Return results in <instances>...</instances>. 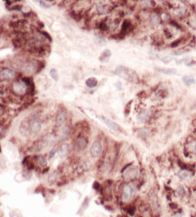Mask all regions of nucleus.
Here are the masks:
<instances>
[{
	"label": "nucleus",
	"mask_w": 196,
	"mask_h": 217,
	"mask_svg": "<svg viewBox=\"0 0 196 217\" xmlns=\"http://www.w3.org/2000/svg\"><path fill=\"white\" fill-rule=\"evenodd\" d=\"M90 155L92 157H94V158L99 157L102 153V145H101L100 141L95 140L90 147Z\"/></svg>",
	"instance_id": "4"
},
{
	"label": "nucleus",
	"mask_w": 196,
	"mask_h": 217,
	"mask_svg": "<svg viewBox=\"0 0 196 217\" xmlns=\"http://www.w3.org/2000/svg\"><path fill=\"white\" fill-rule=\"evenodd\" d=\"M151 115H152V112H151L150 110H145L138 114L137 121H138L139 123H145L150 119Z\"/></svg>",
	"instance_id": "10"
},
{
	"label": "nucleus",
	"mask_w": 196,
	"mask_h": 217,
	"mask_svg": "<svg viewBox=\"0 0 196 217\" xmlns=\"http://www.w3.org/2000/svg\"><path fill=\"white\" fill-rule=\"evenodd\" d=\"M97 84H98V80L95 77H90L86 81V85L89 88H94L97 86Z\"/></svg>",
	"instance_id": "23"
},
{
	"label": "nucleus",
	"mask_w": 196,
	"mask_h": 217,
	"mask_svg": "<svg viewBox=\"0 0 196 217\" xmlns=\"http://www.w3.org/2000/svg\"><path fill=\"white\" fill-rule=\"evenodd\" d=\"M16 77V72L9 68H3L0 72V78L1 81H9Z\"/></svg>",
	"instance_id": "5"
},
{
	"label": "nucleus",
	"mask_w": 196,
	"mask_h": 217,
	"mask_svg": "<svg viewBox=\"0 0 196 217\" xmlns=\"http://www.w3.org/2000/svg\"><path fill=\"white\" fill-rule=\"evenodd\" d=\"M176 192H177L178 195H180V196H182L185 194V190L182 186H178L176 189Z\"/></svg>",
	"instance_id": "26"
},
{
	"label": "nucleus",
	"mask_w": 196,
	"mask_h": 217,
	"mask_svg": "<svg viewBox=\"0 0 196 217\" xmlns=\"http://www.w3.org/2000/svg\"><path fill=\"white\" fill-rule=\"evenodd\" d=\"M39 4H40V6H41L42 8H50V5H49L48 3L44 2V1H40Z\"/></svg>",
	"instance_id": "31"
},
{
	"label": "nucleus",
	"mask_w": 196,
	"mask_h": 217,
	"mask_svg": "<svg viewBox=\"0 0 196 217\" xmlns=\"http://www.w3.org/2000/svg\"><path fill=\"white\" fill-rule=\"evenodd\" d=\"M87 144H88V141L84 137H80L76 140V147L79 150H83L87 147Z\"/></svg>",
	"instance_id": "14"
},
{
	"label": "nucleus",
	"mask_w": 196,
	"mask_h": 217,
	"mask_svg": "<svg viewBox=\"0 0 196 217\" xmlns=\"http://www.w3.org/2000/svg\"><path fill=\"white\" fill-rule=\"evenodd\" d=\"M182 81L184 83V85H186V86H191V85L196 83L195 78L193 76H191V75H184V76H182Z\"/></svg>",
	"instance_id": "16"
},
{
	"label": "nucleus",
	"mask_w": 196,
	"mask_h": 217,
	"mask_svg": "<svg viewBox=\"0 0 196 217\" xmlns=\"http://www.w3.org/2000/svg\"><path fill=\"white\" fill-rule=\"evenodd\" d=\"M153 2H150V1H144V2H141L140 5L142 8H150L152 6Z\"/></svg>",
	"instance_id": "28"
},
{
	"label": "nucleus",
	"mask_w": 196,
	"mask_h": 217,
	"mask_svg": "<svg viewBox=\"0 0 196 217\" xmlns=\"http://www.w3.org/2000/svg\"><path fill=\"white\" fill-rule=\"evenodd\" d=\"M100 119H101V121L104 122V124L107 125L110 130H114V131H120L121 129H120V127H119L116 122L110 121L109 119H108V118H106V117H101Z\"/></svg>",
	"instance_id": "11"
},
{
	"label": "nucleus",
	"mask_w": 196,
	"mask_h": 217,
	"mask_svg": "<svg viewBox=\"0 0 196 217\" xmlns=\"http://www.w3.org/2000/svg\"><path fill=\"white\" fill-rule=\"evenodd\" d=\"M37 162H38V165L40 167H45L46 166V159L44 157H39L38 159H37Z\"/></svg>",
	"instance_id": "25"
},
{
	"label": "nucleus",
	"mask_w": 196,
	"mask_h": 217,
	"mask_svg": "<svg viewBox=\"0 0 196 217\" xmlns=\"http://www.w3.org/2000/svg\"><path fill=\"white\" fill-rule=\"evenodd\" d=\"M135 193H136L135 185L132 184V183L127 184L123 188V192H122V195H121L122 201L123 202H128Z\"/></svg>",
	"instance_id": "2"
},
{
	"label": "nucleus",
	"mask_w": 196,
	"mask_h": 217,
	"mask_svg": "<svg viewBox=\"0 0 196 217\" xmlns=\"http://www.w3.org/2000/svg\"><path fill=\"white\" fill-rule=\"evenodd\" d=\"M186 13V9L184 7H176L174 9H173V14L176 16V17H183Z\"/></svg>",
	"instance_id": "21"
},
{
	"label": "nucleus",
	"mask_w": 196,
	"mask_h": 217,
	"mask_svg": "<svg viewBox=\"0 0 196 217\" xmlns=\"http://www.w3.org/2000/svg\"><path fill=\"white\" fill-rule=\"evenodd\" d=\"M19 131L23 136H28L30 131V120H25L21 122L19 127Z\"/></svg>",
	"instance_id": "9"
},
{
	"label": "nucleus",
	"mask_w": 196,
	"mask_h": 217,
	"mask_svg": "<svg viewBox=\"0 0 196 217\" xmlns=\"http://www.w3.org/2000/svg\"><path fill=\"white\" fill-rule=\"evenodd\" d=\"M186 52H188V51H186V50H184V49H181V50L173 52V55H182V54L185 53Z\"/></svg>",
	"instance_id": "29"
},
{
	"label": "nucleus",
	"mask_w": 196,
	"mask_h": 217,
	"mask_svg": "<svg viewBox=\"0 0 196 217\" xmlns=\"http://www.w3.org/2000/svg\"><path fill=\"white\" fill-rule=\"evenodd\" d=\"M115 72L118 77H120L126 81H135L137 78V76L134 71H132L131 69H129L124 65L118 66L115 70Z\"/></svg>",
	"instance_id": "1"
},
{
	"label": "nucleus",
	"mask_w": 196,
	"mask_h": 217,
	"mask_svg": "<svg viewBox=\"0 0 196 217\" xmlns=\"http://www.w3.org/2000/svg\"><path fill=\"white\" fill-rule=\"evenodd\" d=\"M189 148L191 152L196 153V141H192L191 143H190L189 145Z\"/></svg>",
	"instance_id": "27"
},
{
	"label": "nucleus",
	"mask_w": 196,
	"mask_h": 217,
	"mask_svg": "<svg viewBox=\"0 0 196 217\" xmlns=\"http://www.w3.org/2000/svg\"><path fill=\"white\" fill-rule=\"evenodd\" d=\"M27 85L24 82V81H15L12 85V89L14 90L15 93L18 94V95H24L26 92V89H27Z\"/></svg>",
	"instance_id": "3"
},
{
	"label": "nucleus",
	"mask_w": 196,
	"mask_h": 217,
	"mask_svg": "<svg viewBox=\"0 0 196 217\" xmlns=\"http://www.w3.org/2000/svg\"><path fill=\"white\" fill-rule=\"evenodd\" d=\"M137 176H138V169L136 167H132L127 169L126 172L124 173V178L128 181L136 178Z\"/></svg>",
	"instance_id": "7"
},
{
	"label": "nucleus",
	"mask_w": 196,
	"mask_h": 217,
	"mask_svg": "<svg viewBox=\"0 0 196 217\" xmlns=\"http://www.w3.org/2000/svg\"><path fill=\"white\" fill-rule=\"evenodd\" d=\"M178 176H179V178H180V179L186 181V180H188V179H190V178H191V172H190V171H188V170H182V171H180V172H179V174H178Z\"/></svg>",
	"instance_id": "20"
},
{
	"label": "nucleus",
	"mask_w": 196,
	"mask_h": 217,
	"mask_svg": "<svg viewBox=\"0 0 196 217\" xmlns=\"http://www.w3.org/2000/svg\"><path fill=\"white\" fill-rule=\"evenodd\" d=\"M96 8H97L98 13L100 14V15H106L109 12V8L106 5H103V4H99Z\"/></svg>",
	"instance_id": "19"
},
{
	"label": "nucleus",
	"mask_w": 196,
	"mask_h": 217,
	"mask_svg": "<svg viewBox=\"0 0 196 217\" xmlns=\"http://www.w3.org/2000/svg\"><path fill=\"white\" fill-rule=\"evenodd\" d=\"M172 60H173V58L168 57V56H164V57H162V58H161V61L164 62V63H170Z\"/></svg>",
	"instance_id": "30"
},
{
	"label": "nucleus",
	"mask_w": 196,
	"mask_h": 217,
	"mask_svg": "<svg viewBox=\"0 0 196 217\" xmlns=\"http://www.w3.org/2000/svg\"><path fill=\"white\" fill-rule=\"evenodd\" d=\"M110 56H111V52H110V50L106 49V50H104L103 53H101V55H100V60L101 62H108L109 59L110 58Z\"/></svg>",
	"instance_id": "22"
},
{
	"label": "nucleus",
	"mask_w": 196,
	"mask_h": 217,
	"mask_svg": "<svg viewBox=\"0 0 196 217\" xmlns=\"http://www.w3.org/2000/svg\"><path fill=\"white\" fill-rule=\"evenodd\" d=\"M69 153V145L67 143H63L58 149V154L61 157H64Z\"/></svg>",
	"instance_id": "18"
},
{
	"label": "nucleus",
	"mask_w": 196,
	"mask_h": 217,
	"mask_svg": "<svg viewBox=\"0 0 196 217\" xmlns=\"http://www.w3.org/2000/svg\"><path fill=\"white\" fill-rule=\"evenodd\" d=\"M66 118H67V114L66 112L64 110H62L58 112L57 116H56V125L57 126H63L64 124V122L66 121Z\"/></svg>",
	"instance_id": "12"
},
{
	"label": "nucleus",
	"mask_w": 196,
	"mask_h": 217,
	"mask_svg": "<svg viewBox=\"0 0 196 217\" xmlns=\"http://www.w3.org/2000/svg\"><path fill=\"white\" fill-rule=\"evenodd\" d=\"M155 71L166 75H176L178 72L175 68H155Z\"/></svg>",
	"instance_id": "13"
},
{
	"label": "nucleus",
	"mask_w": 196,
	"mask_h": 217,
	"mask_svg": "<svg viewBox=\"0 0 196 217\" xmlns=\"http://www.w3.org/2000/svg\"><path fill=\"white\" fill-rule=\"evenodd\" d=\"M56 141V136L54 134H48L42 139V145L44 148L54 146Z\"/></svg>",
	"instance_id": "8"
},
{
	"label": "nucleus",
	"mask_w": 196,
	"mask_h": 217,
	"mask_svg": "<svg viewBox=\"0 0 196 217\" xmlns=\"http://www.w3.org/2000/svg\"><path fill=\"white\" fill-rule=\"evenodd\" d=\"M50 75L53 78V80H54L55 81H57L59 80V73H58L56 69H54V68L51 69L50 70Z\"/></svg>",
	"instance_id": "24"
},
{
	"label": "nucleus",
	"mask_w": 196,
	"mask_h": 217,
	"mask_svg": "<svg viewBox=\"0 0 196 217\" xmlns=\"http://www.w3.org/2000/svg\"><path fill=\"white\" fill-rule=\"evenodd\" d=\"M42 129V123L37 118H33L30 120V131L32 134H37Z\"/></svg>",
	"instance_id": "6"
},
{
	"label": "nucleus",
	"mask_w": 196,
	"mask_h": 217,
	"mask_svg": "<svg viewBox=\"0 0 196 217\" xmlns=\"http://www.w3.org/2000/svg\"><path fill=\"white\" fill-rule=\"evenodd\" d=\"M176 63H178V64L184 63L186 66L191 67V66L195 65V64H196V62H195L192 58H191V57H185V58H182V59H181V60H179V61H176Z\"/></svg>",
	"instance_id": "15"
},
{
	"label": "nucleus",
	"mask_w": 196,
	"mask_h": 217,
	"mask_svg": "<svg viewBox=\"0 0 196 217\" xmlns=\"http://www.w3.org/2000/svg\"><path fill=\"white\" fill-rule=\"evenodd\" d=\"M149 22H150V24H151L153 26H158V25L160 24V22H161V17H160L157 14L153 13V14H151V15L149 16Z\"/></svg>",
	"instance_id": "17"
}]
</instances>
